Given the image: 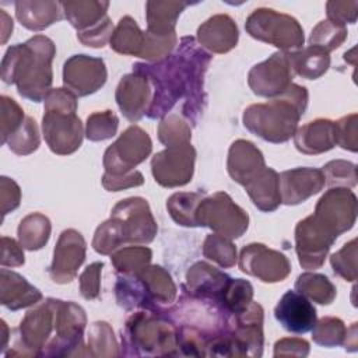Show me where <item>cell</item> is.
Segmentation results:
<instances>
[{"label":"cell","instance_id":"cell-27","mask_svg":"<svg viewBox=\"0 0 358 358\" xmlns=\"http://www.w3.org/2000/svg\"><path fill=\"white\" fill-rule=\"evenodd\" d=\"M294 144L296 150L306 155H317L330 151L336 143V123L330 119H315L302 127L296 129L294 134Z\"/></svg>","mask_w":358,"mask_h":358},{"label":"cell","instance_id":"cell-42","mask_svg":"<svg viewBox=\"0 0 358 358\" xmlns=\"http://www.w3.org/2000/svg\"><path fill=\"white\" fill-rule=\"evenodd\" d=\"M4 144L17 155H28L36 151L41 144L36 122L31 116H27L22 124L8 136Z\"/></svg>","mask_w":358,"mask_h":358},{"label":"cell","instance_id":"cell-18","mask_svg":"<svg viewBox=\"0 0 358 358\" xmlns=\"http://www.w3.org/2000/svg\"><path fill=\"white\" fill-rule=\"evenodd\" d=\"M108 78L105 62L88 55H73L63 66V84L76 96H87L103 87Z\"/></svg>","mask_w":358,"mask_h":358},{"label":"cell","instance_id":"cell-21","mask_svg":"<svg viewBox=\"0 0 358 358\" xmlns=\"http://www.w3.org/2000/svg\"><path fill=\"white\" fill-rule=\"evenodd\" d=\"M281 203L295 206L317 194L326 185L322 169L299 166L278 175Z\"/></svg>","mask_w":358,"mask_h":358},{"label":"cell","instance_id":"cell-33","mask_svg":"<svg viewBox=\"0 0 358 358\" xmlns=\"http://www.w3.org/2000/svg\"><path fill=\"white\" fill-rule=\"evenodd\" d=\"M288 56L294 73L302 78L316 80L322 77L330 67L329 53L316 46L288 52Z\"/></svg>","mask_w":358,"mask_h":358},{"label":"cell","instance_id":"cell-2","mask_svg":"<svg viewBox=\"0 0 358 358\" xmlns=\"http://www.w3.org/2000/svg\"><path fill=\"white\" fill-rule=\"evenodd\" d=\"M55 55L56 46L45 35H35L24 43L13 45L1 60V80L6 84H15L22 98L41 102L52 90Z\"/></svg>","mask_w":358,"mask_h":358},{"label":"cell","instance_id":"cell-26","mask_svg":"<svg viewBox=\"0 0 358 358\" xmlns=\"http://www.w3.org/2000/svg\"><path fill=\"white\" fill-rule=\"evenodd\" d=\"M264 168V157L252 141L239 138L231 144L227 159V171L232 180L245 186Z\"/></svg>","mask_w":358,"mask_h":358},{"label":"cell","instance_id":"cell-29","mask_svg":"<svg viewBox=\"0 0 358 358\" xmlns=\"http://www.w3.org/2000/svg\"><path fill=\"white\" fill-rule=\"evenodd\" d=\"M243 187L255 207L263 213L275 211L281 204L278 173L270 166L260 171Z\"/></svg>","mask_w":358,"mask_h":358},{"label":"cell","instance_id":"cell-61","mask_svg":"<svg viewBox=\"0 0 358 358\" xmlns=\"http://www.w3.org/2000/svg\"><path fill=\"white\" fill-rule=\"evenodd\" d=\"M343 345L345 347V350L348 351H357V323H352L350 329H347V334H345V340L343 343Z\"/></svg>","mask_w":358,"mask_h":358},{"label":"cell","instance_id":"cell-46","mask_svg":"<svg viewBox=\"0 0 358 358\" xmlns=\"http://www.w3.org/2000/svg\"><path fill=\"white\" fill-rule=\"evenodd\" d=\"M158 140L165 147L190 143L192 129L179 115L171 113L164 116L158 124Z\"/></svg>","mask_w":358,"mask_h":358},{"label":"cell","instance_id":"cell-25","mask_svg":"<svg viewBox=\"0 0 358 358\" xmlns=\"http://www.w3.org/2000/svg\"><path fill=\"white\" fill-rule=\"evenodd\" d=\"M197 43L211 53L232 50L239 39L236 22L228 14H215L197 28Z\"/></svg>","mask_w":358,"mask_h":358},{"label":"cell","instance_id":"cell-23","mask_svg":"<svg viewBox=\"0 0 358 358\" xmlns=\"http://www.w3.org/2000/svg\"><path fill=\"white\" fill-rule=\"evenodd\" d=\"M136 277L145 298V310L164 313L162 306L175 302L178 288L171 274L161 266H147Z\"/></svg>","mask_w":358,"mask_h":358},{"label":"cell","instance_id":"cell-17","mask_svg":"<svg viewBox=\"0 0 358 358\" xmlns=\"http://www.w3.org/2000/svg\"><path fill=\"white\" fill-rule=\"evenodd\" d=\"M239 268L263 282L284 281L291 273L289 260L263 243H249L239 255Z\"/></svg>","mask_w":358,"mask_h":358},{"label":"cell","instance_id":"cell-50","mask_svg":"<svg viewBox=\"0 0 358 358\" xmlns=\"http://www.w3.org/2000/svg\"><path fill=\"white\" fill-rule=\"evenodd\" d=\"M144 35H145V39H144V46L140 57L148 60L150 63H158L166 59L178 45L176 34H172L168 36H157L144 31Z\"/></svg>","mask_w":358,"mask_h":358},{"label":"cell","instance_id":"cell-53","mask_svg":"<svg viewBox=\"0 0 358 358\" xmlns=\"http://www.w3.org/2000/svg\"><path fill=\"white\" fill-rule=\"evenodd\" d=\"M102 267V262H94L90 266H87L84 271L80 274V292L84 299L92 301L99 296Z\"/></svg>","mask_w":358,"mask_h":358},{"label":"cell","instance_id":"cell-54","mask_svg":"<svg viewBox=\"0 0 358 358\" xmlns=\"http://www.w3.org/2000/svg\"><path fill=\"white\" fill-rule=\"evenodd\" d=\"M326 13L327 20L333 24L343 27H345V24H354L358 17V1H327Z\"/></svg>","mask_w":358,"mask_h":358},{"label":"cell","instance_id":"cell-43","mask_svg":"<svg viewBox=\"0 0 358 358\" xmlns=\"http://www.w3.org/2000/svg\"><path fill=\"white\" fill-rule=\"evenodd\" d=\"M124 243L126 239L120 222L113 217L96 228L92 239V248L99 255H112Z\"/></svg>","mask_w":358,"mask_h":358},{"label":"cell","instance_id":"cell-52","mask_svg":"<svg viewBox=\"0 0 358 358\" xmlns=\"http://www.w3.org/2000/svg\"><path fill=\"white\" fill-rule=\"evenodd\" d=\"M334 123L337 145L355 152L358 150V115H347Z\"/></svg>","mask_w":358,"mask_h":358},{"label":"cell","instance_id":"cell-10","mask_svg":"<svg viewBox=\"0 0 358 358\" xmlns=\"http://www.w3.org/2000/svg\"><path fill=\"white\" fill-rule=\"evenodd\" d=\"M263 313L262 305L252 301L242 312L228 316L227 337L231 357H262Z\"/></svg>","mask_w":358,"mask_h":358},{"label":"cell","instance_id":"cell-11","mask_svg":"<svg viewBox=\"0 0 358 358\" xmlns=\"http://www.w3.org/2000/svg\"><path fill=\"white\" fill-rule=\"evenodd\" d=\"M151 150L152 141L145 130L136 124L127 127L103 154L105 173L124 175L134 171L147 159Z\"/></svg>","mask_w":358,"mask_h":358},{"label":"cell","instance_id":"cell-39","mask_svg":"<svg viewBox=\"0 0 358 358\" xmlns=\"http://www.w3.org/2000/svg\"><path fill=\"white\" fill-rule=\"evenodd\" d=\"M88 354L90 357L112 358L119 357V344L112 327L106 322H95L88 333Z\"/></svg>","mask_w":358,"mask_h":358},{"label":"cell","instance_id":"cell-5","mask_svg":"<svg viewBox=\"0 0 358 358\" xmlns=\"http://www.w3.org/2000/svg\"><path fill=\"white\" fill-rule=\"evenodd\" d=\"M42 131L52 152L69 155L76 152L84 138V127L77 116V96L67 88H52L46 95Z\"/></svg>","mask_w":358,"mask_h":358},{"label":"cell","instance_id":"cell-3","mask_svg":"<svg viewBox=\"0 0 358 358\" xmlns=\"http://www.w3.org/2000/svg\"><path fill=\"white\" fill-rule=\"evenodd\" d=\"M308 90L291 84L281 95L266 103H253L243 112V126L264 141L281 144L294 137L308 106Z\"/></svg>","mask_w":358,"mask_h":358},{"label":"cell","instance_id":"cell-20","mask_svg":"<svg viewBox=\"0 0 358 358\" xmlns=\"http://www.w3.org/2000/svg\"><path fill=\"white\" fill-rule=\"evenodd\" d=\"M152 96L154 88L148 77L134 70L122 77L115 92L120 112L130 122H137L147 115Z\"/></svg>","mask_w":358,"mask_h":358},{"label":"cell","instance_id":"cell-15","mask_svg":"<svg viewBox=\"0 0 358 358\" xmlns=\"http://www.w3.org/2000/svg\"><path fill=\"white\" fill-rule=\"evenodd\" d=\"M313 215L338 238L355 224L357 196L347 187H330L316 203Z\"/></svg>","mask_w":358,"mask_h":358},{"label":"cell","instance_id":"cell-57","mask_svg":"<svg viewBox=\"0 0 358 358\" xmlns=\"http://www.w3.org/2000/svg\"><path fill=\"white\" fill-rule=\"evenodd\" d=\"M0 201H1V215L14 211L21 203V190L17 182L7 176L0 178Z\"/></svg>","mask_w":358,"mask_h":358},{"label":"cell","instance_id":"cell-51","mask_svg":"<svg viewBox=\"0 0 358 358\" xmlns=\"http://www.w3.org/2000/svg\"><path fill=\"white\" fill-rule=\"evenodd\" d=\"M1 144L6 143L10 134H13L25 120L22 108L10 96L1 95Z\"/></svg>","mask_w":358,"mask_h":358},{"label":"cell","instance_id":"cell-36","mask_svg":"<svg viewBox=\"0 0 358 358\" xmlns=\"http://www.w3.org/2000/svg\"><path fill=\"white\" fill-rule=\"evenodd\" d=\"M296 292L320 305H330L337 295L336 285L320 273H302L295 281Z\"/></svg>","mask_w":358,"mask_h":358},{"label":"cell","instance_id":"cell-58","mask_svg":"<svg viewBox=\"0 0 358 358\" xmlns=\"http://www.w3.org/2000/svg\"><path fill=\"white\" fill-rule=\"evenodd\" d=\"M22 245L13 238L1 236V267H18L25 263Z\"/></svg>","mask_w":358,"mask_h":358},{"label":"cell","instance_id":"cell-19","mask_svg":"<svg viewBox=\"0 0 358 358\" xmlns=\"http://www.w3.org/2000/svg\"><path fill=\"white\" fill-rule=\"evenodd\" d=\"M87 243L83 235L73 229H64L55 246L53 260L48 268L49 277L57 284H67L73 281L78 268L85 260Z\"/></svg>","mask_w":358,"mask_h":358},{"label":"cell","instance_id":"cell-59","mask_svg":"<svg viewBox=\"0 0 358 358\" xmlns=\"http://www.w3.org/2000/svg\"><path fill=\"white\" fill-rule=\"evenodd\" d=\"M309 343L298 337L281 338L274 344V357H308Z\"/></svg>","mask_w":358,"mask_h":358},{"label":"cell","instance_id":"cell-22","mask_svg":"<svg viewBox=\"0 0 358 358\" xmlns=\"http://www.w3.org/2000/svg\"><path fill=\"white\" fill-rule=\"evenodd\" d=\"M277 322L289 333L305 334L312 330L317 316L315 306L296 291H287L274 308Z\"/></svg>","mask_w":358,"mask_h":358},{"label":"cell","instance_id":"cell-56","mask_svg":"<svg viewBox=\"0 0 358 358\" xmlns=\"http://www.w3.org/2000/svg\"><path fill=\"white\" fill-rule=\"evenodd\" d=\"M102 186L108 192H119L129 187H137L144 183V176L138 171H131L124 175H102Z\"/></svg>","mask_w":358,"mask_h":358},{"label":"cell","instance_id":"cell-55","mask_svg":"<svg viewBox=\"0 0 358 358\" xmlns=\"http://www.w3.org/2000/svg\"><path fill=\"white\" fill-rule=\"evenodd\" d=\"M113 29L115 28H113L112 20L109 17H106L103 21L91 27L90 29L77 32V39L85 46L103 48L110 41Z\"/></svg>","mask_w":358,"mask_h":358},{"label":"cell","instance_id":"cell-37","mask_svg":"<svg viewBox=\"0 0 358 358\" xmlns=\"http://www.w3.org/2000/svg\"><path fill=\"white\" fill-rule=\"evenodd\" d=\"M204 194L197 192H178L166 200L171 218L182 227H197V208Z\"/></svg>","mask_w":358,"mask_h":358},{"label":"cell","instance_id":"cell-13","mask_svg":"<svg viewBox=\"0 0 358 358\" xmlns=\"http://www.w3.org/2000/svg\"><path fill=\"white\" fill-rule=\"evenodd\" d=\"M336 239L337 236L313 214L301 220L295 227V250L299 264L306 270L322 267Z\"/></svg>","mask_w":358,"mask_h":358},{"label":"cell","instance_id":"cell-7","mask_svg":"<svg viewBox=\"0 0 358 358\" xmlns=\"http://www.w3.org/2000/svg\"><path fill=\"white\" fill-rule=\"evenodd\" d=\"M85 324L87 316L80 305L55 299V336L45 345L42 357L83 355Z\"/></svg>","mask_w":358,"mask_h":358},{"label":"cell","instance_id":"cell-1","mask_svg":"<svg viewBox=\"0 0 358 358\" xmlns=\"http://www.w3.org/2000/svg\"><path fill=\"white\" fill-rule=\"evenodd\" d=\"M211 55L203 49L193 36H183L175 52L158 63H136L134 71L148 77L154 88L150 119H159L183 99L182 115L196 124L206 106L204 76Z\"/></svg>","mask_w":358,"mask_h":358},{"label":"cell","instance_id":"cell-4","mask_svg":"<svg viewBox=\"0 0 358 358\" xmlns=\"http://www.w3.org/2000/svg\"><path fill=\"white\" fill-rule=\"evenodd\" d=\"M179 354L178 327L162 313L140 310L133 313L122 329L120 355H176Z\"/></svg>","mask_w":358,"mask_h":358},{"label":"cell","instance_id":"cell-31","mask_svg":"<svg viewBox=\"0 0 358 358\" xmlns=\"http://www.w3.org/2000/svg\"><path fill=\"white\" fill-rule=\"evenodd\" d=\"M186 7L187 3L185 1H147V32L157 36L176 34V21Z\"/></svg>","mask_w":358,"mask_h":358},{"label":"cell","instance_id":"cell-30","mask_svg":"<svg viewBox=\"0 0 358 358\" xmlns=\"http://www.w3.org/2000/svg\"><path fill=\"white\" fill-rule=\"evenodd\" d=\"M15 17L29 31H42L63 17L62 4L57 1H17Z\"/></svg>","mask_w":358,"mask_h":358},{"label":"cell","instance_id":"cell-45","mask_svg":"<svg viewBox=\"0 0 358 358\" xmlns=\"http://www.w3.org/2000/svg\"><path fill=\"white\" fill-rule=\"evenodd\" d=\"M347 34L348 32L345 27L333 24L329 20H323L312 29L309 36V46H316L330 53L343 45Z\"/></svg>","mask_w":358,"mask_h":358},{"label":"cell","instance_id":"cell-12","mask_svg":"<svg viewBox=\"0 0 358 358\" xmlns=\"http://www.w3.org/2000/svg\"><path fill=\"white\" fill-rule=\"evenodd\" d=\"M196 150L190 143L169 145L151 158L155 182L164 187L187 185L194 173Z\"/></svg>","mask_w":358,"mask_h":358},{"label":"cell","instance_id":"cell-24","mask_svg":"<svg viewBox=\"0 0 358 358\" xmlns=\"http://www.w3.org/2000/svg\"><path fill=\"white\" fill-rule=\"evenodd\" d=\"M231 277L207 262H196L186 273V291L190 296L211 301L220 306Z\"/></svg>","mask_w":358,"mask_h":358},{"label":"cell","instance_id":"cell-32","mask_svg":"<svg viewBox=\"0 0 358 358\" xmlns=\"http://www.w3.org/2000/svg\"><path fill=\"white\" fill-rule=\"evenodd\" d=\"M60 4L63 15L77 32L87 31L108 17V1H62Z\"/></svg>","mask_w":358,"mask_h":358},{"label":"cell","instance_id":"cell-47","mask_svg":"<svg viewBox=\"0 0 358 358\" xmlns=\"http://www.w3.org/2000/svg\"><path fill=\"white\" fill-rule=\"evenodd\" d=\"M119 126V119L112 110L94 112L87 117L85 136L90 141H103L112 138Z\"/></svg>","mask_w":358,"mask_h":358},{"label":"cell","instance_id":"cell-40","mask_svg":"<svg viewBox=\"0 0 358 358\" xmlns=\"http://www.w3.org/2000/svg\"><path fill=\"white\" fill-rule=\"evenodd\" d=\"M253 299V287L243 278H231L222 298L220 308L229 316L242 312L249 306Z\"/></svg>","mask_w":358,"mask_h":358},{"label":"cell","instance_id":"cell-48","mask_svg":"<svg viewBox=\"0 0 358 358\" xmlns=\"http://www.w3.org/2000/svg\"><path fill=\"white\" fill-rule=\"evenodd\" d=\"M324 180L330 187H354L357 185V166L344 159L327 162L323 169Z\"/></svg>","mask_w":358,"mask_h":358},{"label":"cell","instance_id":"cell-34","mask_svg":"<svg viewBox=\"0 0 358 358\" xmlns=\"http://www.w3.org/2000/svg\"><path fill=\"white\" fill-rule=\"evenodd\" d=\"M144 39L145 35L137 25L136 20H133L130 15H124L115 27L109 41V46L116 53L140 57L144 46Z\"/></svg>","mask_w":358,"mask_h":358},{"label":"cell","instance_id":"cell-35","mask_svg":"<svg viewBox=\"0 0 358 358\" xmlns=\"http://www.w3.org/2000/svg\"><path fill=\"white\" fill-rule=\"evenodd\" d=\"M52 225L46 215L41 213H31L24 217L18 225V241L27 250L42 249L50 238Z\"/></svg>","mask_w":358,"mask_h":358},{"label":"cell","instance_id":"cell-9","mask_svg":"<svg viewBox=\"0 0 358 358\" xmlns=\"http://www.w3.org/2000/svg\"><path fill=\"white\" fill-rule=\"evenodd\" d=\"M55 331V298H48L28 310L17 329V338L6 357H42Z\"/></svg>","mask_w":358,"mask_h":358},{"label":"cell","instance_id":"cell-62","mask_svg":"<svg viewBox=\"0 0 358 358\" xmlns=\"http://www.w3.org/2000/svg\"><path fill=\"white\" fill-rule=\"evenodd\" d=\"M0 327H1V343H0V347H1V351H3L7 347V341H8V327H7L4 320L0 322Z\"/></svg>","mask_w":358,"mask_h":358},{"label":"cell","instance_id":"cell-60","mask_svg":"<svg viewBox=\"0 0 358 358\" xmlns=\"http://www.w3.org/2000/svg\"><path fill=\"white\" fill-rule=\"evenodd\" d=\"M1 15V43H6L10 34L13 32V20L8 17V14L4 10H0Z\"/></svg>","mask_w":358,"mask_h":358},{"label":"cell","instance_id":"cell-38","mask_svg":"<svg viewBox=\"0 0 358 358\" xmlns=\"http://www.w3.org/2000/svg\"><path fill=\"white\" fill-rule=\"evenodd\" d=\"M152 250L147 246H126L110 255V262L119 275H137L150 266Z\"/></svg>","mask_w":358,"mask_h":358},{"label":"cell","instance_id":"cell-28","mask_svg":"<svg viewBox=\"0 0 358 358\" xmlns=\"http://www.w3.org/2000/svg\"><path fill=\"white\" fill-rule=\"evenodd\" d=\"M41 301V291L29 284L27 278L7 268L0 270V302L3 306L10 310H20Z\"/></svg>","mask_w":358,"mask_h":358},{"label":"cell","instance_id":"cell-8","mask_svg":"<svg viewBox=\"0 0 358 358\" xmlns=\"http://www.w3.org/2000/svg\"><path fill=\"white\" fill-rule=\"evenodd\" d=\"M196 220L197 227H207L228 239L242 236L249 227L248 213L225 192L204 196L199 204Z\"/></svg>","mask_w":358,"mask_h":358},{"label":"cell","instance_id":"cell-6","mask_svg":"<svg viewBox=\"0 0 358 358\" xmlns=\"http://www.w3.org/2000/svg\"><path fill=\"white\" fill-rule=\"evenodd\" d=\"M245 29L252 38L282 52L299 50L305 42L303 28L296 18L267 7L253 10L246 18Z\"/></svg>","mask_w":358,"mask_h":358},{"label":"cell","instance_id":"cell-14","mask_svg":"<svg viewBox=\"0 0 358 358\" xmlns=\"http://www.w3.org/2000/svg\"><path fill=\"white\" fill-rule=\"evenodd\" d=\"M294 76L288 52L278 50L249 70L248 84L253 94L275 98L292 84Z\"/></svg>","mask_w":358,"mask_h":358},{"label":"cell","instance_id":"cell-44","mask_svg":"<svg viewBox=\"0 0 358 358\" xmlns=\"http://www.w3.org/2000/svg\"><path fill=\"white\" fill-rule=\"evenodd\" d=\"M347 334L344 322L338 317L324 316L316 320L312 327V340L322 347H337L343 345Z\"/></svg>","mask_w":358,"mask_h":358},{"label":"cell","instance_id":"cell-49","mask_svg":"<svg viewBox=\"0 0 358 358\" xmlns=\"http://www.w3.org/2000/svg\"><path fill=\"white\" fill-rule=\"evenodd\" d=\"M333 271L345 281L357 280V239L347 242L340 250L330 256Z\"/></svg>","mask_w":358,"mask_h":358},{"label":"cell","instance_id":"cell-16","mask_svg":"<svg viewBox=\"0 0 358 358\" xmlns=\"http://www.w3.org/2000/svg\"><path fill=\"white\" fill-rule=\"evenodd\" d=\"M110 217L120 222L126 243H150L157 235V221L143 197L120 200L112 208Z\"/></svg>","mask_w":358,"mask_h":358},{"label":"cell","instance_id":"cell-41","mask_svg":"<svg viewBox=\"0 0 358 358\" xmlns=\"http://www.w3.org/2000/svg\"><path fill=\"white\" fill-rule=\"evenodd\" d=\"M203 256L213 260L222 268L234 267L238 260L236 248L232 241L218 234H210L206 236L203 242Z\"/></svg>","mask_w":358,"mask_h":358}]
</instances>
